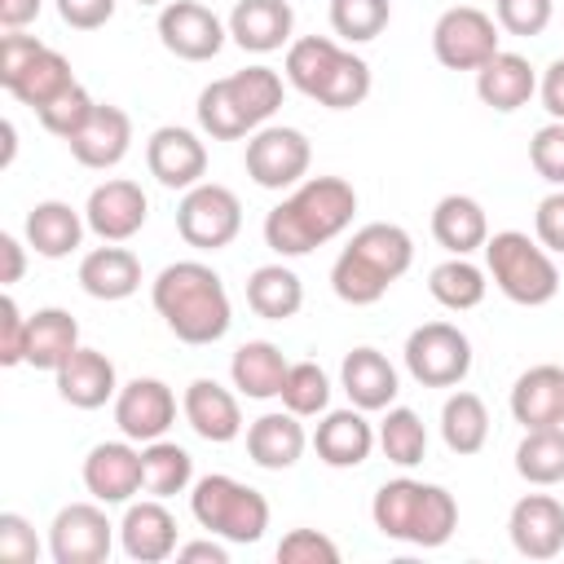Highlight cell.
<instances>
[{"label":"cell","instance_id":"4316f807","mask_svg":"<svg viewBox=\"0 0 564 564\" xmlns=\"http://www.w3.org/2000/svg\"><path fill=\"white\" fill-rule=\"evenodd\" d=\"M432 238L449 251V256H471L476 247L489 242V220L485 207L471 194H445L432 207Z\"/></svg>","mask_w":564,"mask_h":564},{"label":"cell","instance_id":"603a6c76","mask_svg":"<svg viewBox=\"0 0 564 564\" xmlns=\"http://www.w3.org/2000/svg\"><path fill=\"white\" fill-rule=\"evenodd\" d=\"M229 35L238 48L247 53H273L291 40V26H295V13L286 0H238L234 13H229Z\"/></svg>","mask_w":564,"mask_h":564},{"label":"cell","instance_id":"7402d4cb","mask_svg":"<svg viewBox=\"0 0 564 564\" xmlns=\"http://www.w3.org/2000/svg\"><path fill=\"white\" fill-rule=\"evenodd\" d=\"M304 445H308L304 423H300V414H291V410H269V414H260V419L247 427V454H251V463L264 467V471H286V467H295L300 454H304Z\"/></svg>","mask_w":564,"mask_h":564},{"label":"cell","instance_id":"91938a15","mask_svg":"<svg viewBox=\"0 0 564 564\" xmlns=\"http://www.w3.org/2000/svg\"><path fill=\"white\" fill-rule=\"evenodd\" d=\"M176 560H181V564H229V551H225L220 542L203 538V542H185V546H176Z\"/></svg>","mask_w":564,"mask_h":564},{"label":"cell","instance_id":"6da1fadb","mask_svg":"<svg viewBox=\"0 0 564 564\" xmlns=\"http://www.w3.org/2000/svg\"><path fill=\"white\" fill-rule=\"evenodd\" d=\"M357 189L344 176H313L291 189L269 216H264V242L278 256H308L313 247L339 238L352 225Z\"/></svg>","mask_w":564,"mask_h":564},{"label":"cell","instance_id":"680465c9","mask_svg":"<svg viewBox=\"0 0 564 564\" xmlns=\"http://www.w3.org/2000/svg\"><path fill=\"white\" fill-rule=\"evenodd\" d=\"M0 260H4V269H0V282H4V286L22 282V269H26V251H22V242H18L13 234H0Z\"/></svg>","mask_w":564,"mask_h":564},{"label":"cell","instance_id":"94428289","mask_svg":"<svg viewBox=\"0 0 564 564\" xmlns=\"http://www.w3.org/2000/svg\"><path fill=\"white\" fill-rule=\"evenodd\" d=\"M35 18H40V0H0V26L4 31H22Z\"/></svg>","mask_w":564,"mask_h":564},{"label":"cell","instance_id":"8992f818","mask_svg":"<svg viewBox=\"0 0 564 564\" xmlns=\"http://www.w3.org/2000/svg\"><path fill=\"white\" fill-rule=\"evenodd\" d=\"M242 229V203L229 185L216 181H198L194 189H185L181 207H176V234L198 247V251H220L238 238Z\"/></svg>","mask_w":564,"mask_h":564},{"label":"cell","instance_id":"f1b7e54d","mask_svg":"<svg viewBox=\"0 0 564 564\" xmlns=\"http://www.w3.org/2000/svg\"><path fill=\"white\" fill-rule=\"evenodd\" d=\"M84 225H88V220H84L70 203L44 198V203H35V207L26 212V242L35 247V256L62 260V256H70V251L79 247Z\"/></svg>","mask_w":564,"mask_h":564},{"label":"cell","instance_id":"ffe728a7","mask_svg":"<svg viewBox=\"0 0 564 564\" xmlns=\"http://www.w3.org/2000/svg\"><path fill=\"white\" fill-rule=\"evenodd\" d=\"M181 410H185V423L212 441V445H229L238 432H242V410H238V397L229 388H220L216 379H194L181 397Z\"/></svg>","mask_w":564,"mask_h":564},{"label":"cell","instance_id":"836d02e7","mask_svg":"<svg viewBox=\"0 0 564 564\" xmlns=\"http://www.w3.org/2000/svg\"><path fill=\"white\" fill-rule=\"evenodd\" d=\"M516 471L529 485H560L564 480V427H524V441L516 445Z\"/></svg>","mask_w":564,"mask_h":564},{"label":"cell","instance_id":"681fc988","mask_svg":"<svg viewBox=\"0 0 564 564\" xmlns=\"http://www.w3.org/2000/svg\"><path fill=\"white\" fill-rule=\"evenodd\" d=\"M494 13H498V26L511 31V35H542L551 26V13L555 4L551 0H494Z\"/></svg>","mask_w":564,"mask_h":564},{"label":"cell","instance_id":"4fadbf2b","mask_svg":"<svg viewBox=\"0 0 564 564\" xmlns=\"http://www.w3.org/2000/svg\"><path fill=\"white\" fill-rule=\"evenodd\" d=\"M145 216H150L145 189H141L137 181H123V176L101 181V185L88 194V203H84V220H88V229H93L101 242H128L132 234H141Z\"/></svg>","mask_w":564,"mask_h":564},{"label":"cell","instance_id":"6125c7cd","mask_svg":"<svg viewBox=\"0 0 564 564\" xmlns=\"http://www.w3.org/2000/svg\"><path fill=\"white\" fill-rule=\"evenodd\" d=\"M0 132H4V159H0V163L9 167V163H13V150H18V128L4 119V123H0Z\"/></svg>","mask_w":564,"mask_h":564},{"label":"cell","instance_id":"ba28073f","mask_svg":"<svg viewBox=\"0 0 564 564\" xmlns=\"http://www.w3.org/2000/svg\"><path fill=\"white\" fill-rule=\"evenodd\" d=\"M432 53L445 70H480L498 53V22L476 4H454L432 26Z\"/></svg>","mask_w":564,"mask_h":564},{"label":"cell","instance_id":"83f0119b","mask_svg":"<svg viewBox=\"0 0 564 564\" xmlns=\"http://www.w3.org/2000/svg\"><path fill=\"white\" fill-rule=\"evenodd\" d=\"M79 286L93 300H106V304L110 300H128L141 286V260L128 247H119V242L97 247V251H88L79 260Z\"/></svg>","mask_w":564,"mask_h":564},{"label":"cell","instance_id":"11a10c76","mask_svg":"<svg viewBox=\"0 0 564 564\" xmlns=\"http://www.w3.org/2000/svg\"><path fill=\"white\" fill-rule=\"evenodd\" d=\"M533 229H538V242L555 256H564V189L546 194L533 212Z\"/></svg>","mask_w":564,"mask_h":564},{"label":"cell","instance_id":"e0dca14e","mask_svg":"<svg viewBox=\"0 0 564 564\" xmlns=\"http://www.w3.org/2000/svg\"><path fill=\"white\" fill-rule=\"evenodd\" d=\"M119 542H123L128 560L159 564V560L176 555V516L163 507V498L128 502V511L119 520Z\"/></svg>","mask_w":564,"mask_h":564},{"label":"cell","instance_id":"d4e9b609","mask_svg":"<svg viewBox=\"0 0 564 564\" xmlns=\"http://www.w3.org/2000/svg\"><path fill=\"white\" fill-rule=\"evenodd\" d=\"M533 93H538V75H533V66H529V57H520V53H502V48H498V53L476 70V97H480L489 110H498V115L520 110Z\"/></svg>","mask_w":564,"mask_h":564},{"label":"cell","instance_id":"cb8c5ba5","mask_svg":"<svg viewBox=\"0 0 564 564\" xmlns=\"http://www.w3.org/2000/svg\"><path fill=\"white\" fill-rule=\"evenodd\" d=\"M339 383H344V392L357 410H388L401 392L397 366L379 348H352L339 366Z\"/></svg>","mask_w":564,"mask_h":564},{"label":"cell","instance_id":"f546056e","mask_svg":"<svg viewBox=\"0 0 564 564\" xmlns=\"http://www.w3.org/2000/svg\"><path fill=\"white\" fill-rule=\"evenodd\" d=\"M286 366H291V361L282 357L278 344H269V339H247V344L234 352L229 375H234V388H238L242 397H251V401H269V397L282 392Z\"/></svg>","mask_w":564,"mask_h":564},{"label":"cell","instance_id":"f6af8a7d","mask_svg":"<svg viewBox=\"0 0 564 564\" xmlns=\"http://www.w3.org/2000/svg\"><path fill=\"white\" fill-rule=\"evenodd\" d=\"M388 18H392V4L388 0H330V26L348 44L375 40L388 26Z\"/></svg>","mask_w":564,"mask_h":564},{"label":"cell","instance_id":"5b68a950","mask_svg":"<svg viewBox=\"0 0 564 564\" xmlns=\"http://www.w3.org/2000/svg\"><path fill=\"white\" fill-rule=\"evenodd\" d=\"M189 511H194V520L207 533H216L225 542H238V546L260 542L264 529H269V498L260 489L234 480V476H220V471L216 476H203L194 485Z\"/></svg>","mask_w":564,"mask_h":564},{"label":"cell","instance_id":"8d00e7d4","mask_svg":"<svg viewBox=\"0 0 564 564\" xmlns=\"http://www.w3.org/2000/svg\"><path fill=\"white\" fill-rule=\"evenodd\" d=\"M419 498H423V480L397 476V480L379 485L375 502H370L375 529L383 538H392V542H410V529H414V516H419Z\"/></svg>","mask_w":564,"mask_h":564},{"label":"cell","instance_id":"9a60e30c","mask_svg":"<svg viewBox=\"0 0 564 564\" xmlns=\"http://www.w3.org/2000/svg\"><path fill=\"white\" fill-rule=\"evenodd\" d=\"M507 533L524 560H555L564 551V502L551 494H524L507 516Z\"/></svg>","mask_w":564,"mask_h":564},{"label":"cell","instance_id":"7bdbcfd3","mask_svg":"<svg viewBox=\"0 0 564 564\" xmlns=\"http://www.w3.org/2000/svg\"><path fill=\"white\" fill-rule=\"evenodd\" d=\"M278 397H282V405L291 414L308 419V414H322L330 405V379H326V370L317 361H291Z\"/></svg>","mask_w":564,"mask_h":564},{"label":"cell","instance_id":"3957f363","mask_svg":"<svg viewBox=\"0 0 564 564\" xmlns=\"http://www.w3.org/2000/svg\"><path fill=\"white\" fill-rule=\"evenodd\" d=\"M414 264V242L401 225H388V220H375V225H361L352 234V242L335 256L330 264V286L344 304L361 308V304H375L388 295V286Z\"/></svg>","mask_w":564,"mask_h":564},{"label":"cell","instance_id":"1f68e13d","mask_svg":"<svg viewBox=\"0 0 564 564\" xmlns=\"http://www.w3.org/2000/svg\"><path fill=\"white\" fill-rule=\"evenodd\" d=\"M79 348V322L66 308H35L26 326V366L57 370Z\"/></svg>","mask_w":564,"mask_h":564},{"label":"cell","instance_id":"52a82bcc","mask_svg":"<svg viewBox=\"0 0 564 564\" xmlns=\"http://www.w3.org/2000/svg\"><path fill=\"white\" fill-rule=\"evenodd\" d=\"M405 370L423 388H454L471 370V339L454 322H423L405 339Z\"/></svg>","mask_w":564,"mask_h":564},{"label":"cell","instance_id":"4dcf8cb0","mask_svg":"<svg viewBox=\"0 0 564 564\" xmlns=\"http://www.w3.org/2000/svg\"><path fill=\"white\" fill-rule=\"evenodd\" d=\"M247 304L256 317L264 322H286L300 313L304 304V282L295 269L286 264H260L251 278H247Z\"/></svg>","mask_w":564,"mask_h":564},{"label":"cell","instance_id":"b9f144b4","mask_svg":"<svg viewBox=\"0 0 564 564\" xmlns=\"http://www.w3.org/2000/svg\"><path fill=\"white\" fill-rule=\"evenodd\" d=\"M454 529H458V502H454V494L441 489V485H423L419 516H414V529H410V546H445Z\"/></svg>","mask_w":564,"mask_h":564},{"label":"cell","instance_id":"c3c4849f","mask_svg":"<svg viewBox=\"0 0 564 564\" xmlns=\"http://www.w3.org/2000/svg\"><path fill=\"white\" fill-rule=\"evenodd\" d=\"M529 163H533V172H538L542 181H551L555 189H564V123H560V119H551L546 128L533 132V141H529Z\"/></svg>","mask_w":564,"mask_h":564},{"label":"cell","instance_id":"5bb4252c","mask_svg":"<svg viewBox=\"0 0 564 564\" xmlns=\"http://www.w3.org/2000/svg\"><path fill=\"white\" fill-rule=\"evenodd\" d=\"M115 423H119V432L128 441H141V445L159 441L176 423V397H172V388L163 379H150V375L141 379L137 375L115 397Z\"/></svg>","mask_w":564,"mask_h":564},{"label":"cell","instance_id":"7dc6e473","mask_svg":"<svg viewBox=\"0 0 564 564\" xmlns=\"http://www.w3.org/2000/svg\"><path fill=\"white\" fill-rule=\"evenodd\" d=\"M93 97L84 93V84H70L62 97H53L48 106H40L35 115H40V123L53 132V137H62V141H70L84 123H88V115H93Z\"/></svg>","mask_w":564,"mask_h":564},{"label":"cell","instance_id":"277c9868","mask_svg":"<svg viewBox=\"0 0 564 564\" xmlns=\"http://www.w3.org/2000/svg\"><path fill=\"white\" fill-rule=\"evenodd\" d=\"M485 260H489V278L494 286L511 300V304H524V308H538V304H551L555 291H560V269L551 260V251L542 242H533L529 234L520 229H502L485 242Z\"/></svg>","mask_w":564,"mask_h":564},{"label":"cell","instance_id":"ee69618b","mask_svg":"<svg viewBox=\"0 0 564 564\" xmlns=\"http://www.w3.org/2000/svg\"><path fill=\"white\" fill-rule=\"evenodd\" d=\"M366 97H370V66H366V57L339 53V62H335V70L326 75L317 101L330 106V110H352V106H361Z\"/></svg>","mask_w":564,"mask_h":564},{"label":"cell","instance_id":"30bf717a","mask_svg":"<svg viewBox=\"0 0 564 564\" xmlns=\"http://www.w3.org/2000/svg\"><path fill=\"white\" fill-rule=\"evenodd\" d=\"M229 26L198 0H167L159 9V40L181 62H212L225 48Z\"/></svg>","mask_w":564,"mask_h":564},{"label":"cell","instance_id":"8fae6325","mask_svg":"<svg viewBox=\"0 0 564 564\" xmlns=\"http://www.w3.org/2000/svg\"><path fill=\"white\" fill-rule=\"evenodd\" d=\"M115 546V524L97 502H70L53 516L48 555L57 564H101Z\"/></svg>","mask_w":564,"mask_h":564},{"label":"cell","instance_id":"60d3db41","mask_svg":"<svg viewBox=\"0 0 564 564\" xmlns=\"http://www.w3.org/2000/svg\"><path fill=\"white\" fill-rule=\"evenodd\" d=\"M379 449H383V458L397 463V467L423 463V454H427L423 419H419L414 410H405V405H388V414H383V423H379Z\"/></svg>","mask_w":564,"mask_h":564},{"label":"cell","instance_id":"484cf974","mask_svg":"<svg viewBox=\"0 0 564 564\" xmlns=\"http://www.w3.org/2000/svg\"><path fill=\"white\" fill-rule=\"evenodd\" d=\"M511 419L520 427L564 423V370L560 366H529L511 388Z\"/></svg>","mask_w":564,"mask_h":564},{"label":"cell","instance_id":"db71d44e","mask_svg":"<svg viewBox=\"0 0 564 564\" xmlns=\"http://www.w3.org/2000/svg\"><path fill=\"white\" fill-rule=\"evenodd\" d=\"M40 48H44V40H35V35H22V31L0 35V84L9 88V84L26 70V62H31Z\"/></svg>","mask_w":564,"mask_h":564},{"label":"cell","instance_id":"9f6ffc18","mask_svg":"<svg viewBox=\"0 0 564 564\" xmlns=\"http://www.w3.org/2000/svg\"><path fill=\"white\" fill-rule=\"evenodd\" d=\"M115 4L119 0H57V13L75 31H97V26H106L115 18Z\"/></svg>","mask_w":564,"mask_h":564},{"label":"cell","instance_id":"f5cc1de1","mask_svg":"<svg viewBox=\"0 0 564 564\" xmlns=\"http://www.w3.org/2000/svg\"><path fill=\"white\" fill-rule=\"evenodd\" d=\"M26 326H31V317H22L18 300L4 295V304H0V366L26 361Z\"/></svg>","mask_w":564,"mask_h":564},{"label":"cell","instance_id":"f35d334b","mask_svg":"<svg viewBox=\"0 0 564 564\" xmlns=\"http://www.w3.org/2000/svg\"><path fill=\"white\" fill-rule=\"evenodd\" d=\"M339 53H344V48H339L330 35H304V40H291V48H286V79H291L304 97H317L322 84H326V75L335 70Z\"/></svg>","mask_w":564,"mask_h":564},{"label":"cell","instance_id":"9c48e42d","mask_svg":"<svg viewBox=\"0 0 564 564\" xmlns=\"http://www.w3.org/2000/svg\"><path fill=\"white\" fill-rule=\"evenodd\" d=\"M247 176L260 189H291L304 181L308 163H313V145L300 128H256V137L247 141Z\"/></svg>","mask_w":564,"mask_h":564},{"label":"cell","instance_id":"be15d7a7","mask_svg":"<svg viewBox=\"0 0 564 564\" xmlns=\"http://www.w3.org/2000/svg\"><path fill=\"white\" fill-rule=\"evenodd\" d=\"M137 4H163V0H137Z\"/></svg>","mask_w":564,"mask_h":564},{"label":"cell","instance_id":"ab89813d","mask_svg":"<svg viewBox=\"0 0 564 564\" xmlns=\"http://www.w3.org/2000/svg\"><path fill=\"white\" fill-rule=\"evenodd\" d=\"M485 273L467 260V256H449V260H441L432 273H427V291H432V300L436 304H445V308H454V313H463V308H476L480 300H485Z\"/></svg>","mask_w":564,"mask_h":564},{"label":"cell","instance_id":"d590c367","mask_svg":"<svg viewBox=\"0 0 564 564\" xmlns=\"http://www.w3.org/2000/svg\"><path fill=\"white\" fill-rule=\"evenodd\" d=\"M194 480V458L176 441H150L141 449V489L150 498H172Z\"/></svg>","mask_w":564,"mask_h":564},{"label":"cell","instance_id":"d6986e66","mask_svg":"<svg viewBox=\"0 0 564 564\" xmlns=\"http://www.w3.org/2000/svg\"><path fill=\"white\" fill-rule=\"evenodd\" d=\"M53 375H57V397L75 410H101L110 397H119L115 361L97 348H75Z\"/></svg>","mask_w":564,"mask_h":564},{"label":"cell","instance_id":"7a4b0ae2","mask_svg":"<svg viewBox=\"0 0 564 564\" xmlns=\"http://www.w3.org/2000/svg\"><path fill=\"white\" fill-rule=\"evenodd\" d=\"M154 313L167 322V330L181 344H216L225 339L234 308H229V291L220 282V273L203 260H176L167 264L154 286H150Z\"/></svg>","mask_w":564,"mask_h":564},{"label":"cell","instance_id":"44dd1931","mask_svg":"<svg viewBox=\"0 0 564 564\" xmlns=\"http://www.w3.org/2000/svg\"><path fill=\"white\" fill-rule=\"evenodd\" d=\"M375 427L366 423V410H330L317 432H313V449L326 467H361L375 449Z\"/></svg>","mask_w":564,"mask_h":564},{"label":"cell","instance_id":"bcb514c9","mask_svg":"<svg viewBox=\"0 0 564 564\" xmlns=\"http://www.w3.org/2000/svg\"><path fill=\"white\" fill-rule=\"evenodd\" d=\"M198 123H203V132L207 137H216V141H238V137H247L251 128L242 123V115H238V106L229 101V93H225V84L216 79V84H207L203 93H198Z\"/></svg>","mask_w":564,"mask_h":564},{"label":"cell","instance_id":"6f0895ef","mask_svg":"<svg viewBox=\"0 0 564 564\" xmlns=\"http://www.w3.org/2000/svg\"><path fill=\"white\" fill-rule=\"evenodd\" d=\"M538 93H542V106L551 110V119H560V123H564V57H555V62L546 66V75H542Z\"/></svg>","mask_w":564,"mask_h":564},{"label":"cell","instance_id":"7c38bea8","mask_svg":"<svg viewBox=\"0 0 564 564\" xmlns=\"http://www.w3.org/2000/svg\"><path fill=\"white\" fill-rule=\"evenodd\" d=\"M145 167L167 189H194L207 176V145L189 128L163 123L145 141Z\"/></svg>","mask_w":564,"mask_h":564},{"label":"cell","instance_id":"74e56055","mask_svg":"<svg viewBox=\"0 0 564 564\" xmlns=\"http://www.w3.org/2000/svg\"><path fill=\"white\" fill-rule=\"evenodd\" d=\"M441 436L454 454H476L489 441V410L476 392H454L441 405Z\"/></svg>","mask_w":564,"mask_h":564},{"label":"cell","instance_id":"ac0fdd59","mask_svg":"<svg viewBox=\"0 0 564 564\" xmlns=\"http://www.w3.org/2000/svg\"><path fill=\"white\" fill-rule=\"evenodd\" d=\"M66 145H70L75 163H84V167H93V172H106V167L123 163V154H128V145H132V119H128V110L97 101L93 115H88V123H84Z\"/></svg>","mask_w":564,"mask_h":564},{"label":"cell","instance_id":"e575fe53","mask_svg":"<svg viewBox=\"0 0 564 564\" xmlns=\"http://www.w3.org/2000/svg\"><path fill=\"white\" fill-rule=\"evenodd\" d=\"M75 84V75H70V62L57 53V48H40L31 62H26V70L9 84V93L22 101V106H31V110H40V106H48L53 97H62L66 88Z\"/></svg>","mask_w":564,"mask_h":564},{"label":"cell","instance_id":"2e32d148","mask_svg":"<svg viewBox=\"0 0 564 564\" xmlns=\"http://www.w3.org/2000/svg\"><path fill=\"white\" fill-rule=\"evenodd\" d=\"M84 489L106 507L128 502L141 489V449H132L128 441L93 445L84 458Z\"/></svg>","mask_w":564,"mask_h":564},{"label":"cell","instance_id":"d6a6232c","mask_svg":"<svg viewBox=\"0 0 564 564\" xmlns=\"http://www.w3.org/2000/svg\"><path fill=\"white\" fill-rule=\"evenodd\" d=\"M220 84H225V93L238 106V115H242L247 128H260L282 106V75L273 66H247V70H234Z\"/></svg>","mask_w":564,"mask_h":564},{"label":"cell","instance_id":"f907efd6","mask_svg":"<svg viewBox=\"0 0 564 564\" xmlns=\"http://www.w3.org/2000/svg\"><path fill=\"white\" fill-rule=\"evenodd\" d=\"M278 560L282 564H335L339 560V546L326 533H317V529H291L278 542Z\"/></svg>","mask_w":564,"mask_h":564},{"label":"cell","instance_id":"816d5d0a","mask_svg":"<svg viewBox=\"0 0 564 564\" xmlns=\"http://www.w3.org/2000/svg\"><path fill=\"white\" fill-rule=\"evenodd\" d=\"M35 555H40V538L26 524V516L4 511L0 516V560H9V564H35Z\"/></svg>","mask_w":564,"mask_h":564}]
</instances>
